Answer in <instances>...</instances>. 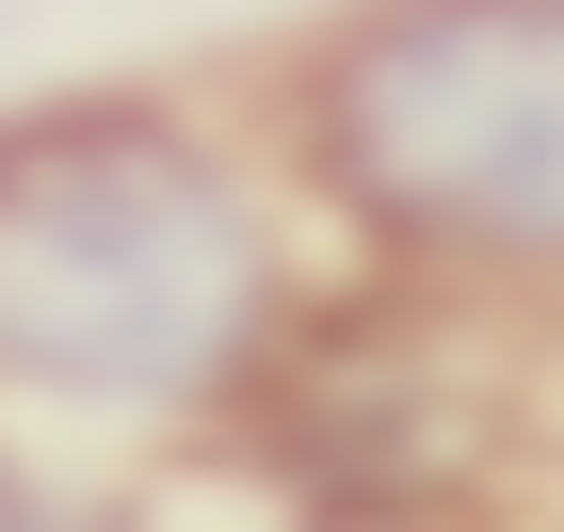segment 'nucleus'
<instances>
[{
	"label": "nucleus",
	"instance_id": "obj_1",
	"mask_svg": "<svg viewBox=\"0 0 564 532\" xmlns=\"http://www.w3.org/2000/svg\"><path fill=\"white\" fill-rule=\"evenodd\" d=\"M274 323L259 194L162 113L48 130L0 162V388L210 403Z\"/></svg>",
	"mask_w": 564,
	"mask_h": 532
},
{
	"label": "nucleus",
	"instance_id": "obj_2",
	"mask_svg": "<svg viewBox=\"0 0 564 532\" xmlns=\"http://www.w3.org/2000/svg\"><path fill=\"white\" fill-rule=\"evenodd\" d=\"M306 145L403 259L564 274V0H388L323 48Z\"/></svg>",
	"mask_w": 564,
	"mask_h": 532
}]
</instances>
